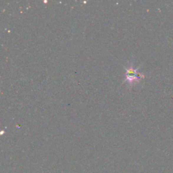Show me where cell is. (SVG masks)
Returning <instances> with one entry per match:
<instances>
[{
	"instance_id": "cell-1",
	"label": "cell",
	"mask_w": 173,
	"mask_h": 173,
	"mask_svg": "<svg viewBox=\"0 0 173 173\" xmlns=\"http://www.w3.org/2000/svg\"><path fill=\"white\" fill-rule=\"evenodd\" d=\"M125 75L126 80H127L130 84L135 81H137V80H139L140 78L144 77V75L140 73H138L137 72V70H135V69L133 68L132 67L126 69Z\"/></svg>"
}]
</instances>
